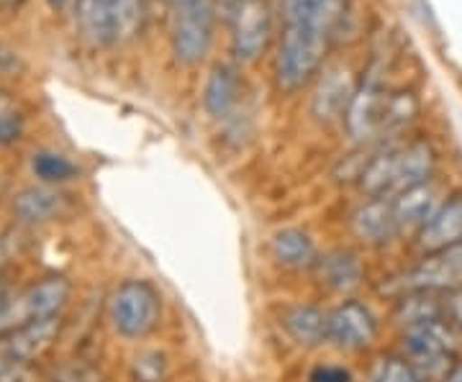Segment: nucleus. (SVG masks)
Returning a JSON list of instances; mask_svg holds the SVG:
<instances>
[{"label":"nucleus","instance_id":"obj_17","mask_svg":"<svg viewBox=\"0 0 462 382\" xmlns=\"http://www.w3.org/2000/svg\"><path fill=\"white\" fill-rule=\"evenodd\" d=\"M391 205H393L398 232L416 233L430 221L431 214L439 208V198H437L434 185L424 183L416 185L411 190H406V193H401L396 198H391Z\"/></svg>","mask_w":462,"mask_h":382},{"label":"nucleus","instance_id":"obj_28","mask_svg":"<svg viewBox=\"0 0 462 382\" xmlns=\"http://www.w3.org/2000/svg\"><path fill=\"white\" fill-rule=\"evenodd\" d=\"M439 298H442V321L462 333V287L439 293Z\"/></svg>","mask_w":462,"mask_h":382},{"label":"nucleus","instance_id":"obj_32","mask_svg":"<svg viewBox=\"0 0 462 382\" xmlns=\"http://www.w3.org/2000/svg\"><path fill=\"white\" fill-rule=\"evenodd\" d=\"M221 3H224V5H226L229 11H234V5H236V0H221Z\"/></svg>","mask_w":462,"mask_h":382},{"label":"nucleus","instance_id":"obj_6","mask_svg":"<svg viewBox=\"0 0 462 382\" xmlns=\"http://www.w3.org/2000/svg\"><path fill=\"white\" fill-rule=\"evenodd\" d=\"M172 51L180 65H196L206 57L214 36V0H175Z\"/></svg>","mask_w":462,"mask_h":382},{"label":"nucleus","instance_id":"obj_8","mask_svg":"<svg viewBox=\"0 0 462 382\" xmlns=\"http://www.w3.org/2000/svg\"><path fill=\"white\" fill-rule=\"evenodd\" d=\"M273 11L267 0H236L231 11V51L239 62H254L270 44Z\"/></svg>","mask_w":462,"mask_h":382},{"label":"nucleus","instance_id":"obj_5","mask_svg":"<svg viewBox=\"0 0 462 382\" xmlns=\"http://www.w3.org/2000/svg\"><path fill=\"white\" fill-rule=\"evenodd\" d=\"M69 293H72V285L67 277L50 275V277H42L39 283L29 285L16 298L0 300V336L16 332L32 321L60 316L65 311Z\"/></svg>","mask_w":462,"mask_h":382},{"label":"nucleus","instance_id":"obj_34","mask_svg":"<svg viewBox=\"0 0 462 382\" xmlns=\"http://www.w3.org/2000/svg\"><path fill=\"white\" fill-rule=\"evenodd\" d=\"M170 3H175V0H170Z\"/></svg>","mask_w":462,"mask_h":382},{"label":"nucleus","instance_id":"obj_26","mask_svg":"<svg viewBox=\"0 0 462 382\" xmlns=\"http://www.w3.org/2000/svg\"><path fill=\"white\" fill-rule=\"evenodd\" d=\"M134 382H162L167 377V357L162 351H142L132 365Z\"/></svg>","mask_w":462,"mask_h":382},{"label":"nucleus","instance_id":"obj_13","mask_svg":"<svg viewBox=\"0 0 462 382\" xmlns=\"http://www.w3.org/2000/svg\"><path fill=\"white\" fill-rule=\"evenodd\" d=\"M282 332L288 339L303 347V350H316L324 341H329V314L321 311L319 305H291L281 316Z\"/></svg>","mask_w":462,"mask_h":382},{"label":"nucleus","instance_id":"obj_18","mask_svg":"<svg viewBox=\"0 0 462 382\" xmlns=\"http://www.w3.org/2000/svg\"><path fill=\"white\" fill-rule=\"evenodd\" d=\"M349 72L342 67H334L324 75L314 96V116L321 121H331L337 116H345L349 108V100L355 96V85L346 77Z\"/></svg>","mask_w":462,"mask_h":382},{"label":"nucleus","instance_id":"obj_9","mask_svg":"<svg viewBox=\"0 0 462 382\" xmlns=\"http://www.w3.org/2000/svg\"><path fill=\"white\" fill-rule=\"evenodd\" d=\"M378 339V318L360 300L349 298L329 311V341L337 350H367Z\"/></svg>","mask_w":462,"mask_h":382},{"label":"nucleus","instance_id":"obj_24","mask_svg":"<svg viewBox=\"0 0 462 382\" xmlns=\"http://www.w3.org/2000/svg\"><path fill=\"white\" fill-rule=\"evenodd\" d=\"M114 8L121 39H132L142 32L144 23V0H108Z\"/></svg>","mask_w":462,"mask_h":382},{"label":"nucleus","instance_id":"obj_14","mask_svg":"<svg viewBox=\"0 0 462 382\" xmlns=\"http://www.w3.org/2000/svg\"><path fill=\"white\" fill-rule=\"evenodd\" d=\"M75 23L93 47H111L121 39L114 8L108 0H75Z\"/></svg>","mask_w":462,"mask_h":382},{"label":"nucleus","instance_id":"obj_11","mask_svg":"<svg viewBox=\"0 0 462 382\" xmlns=\"http://www.w3.org/2000/svg\"><path fill=\"white\" fill-rule=\"evenodd\" d=\"M352 233L367 247H383L396 239L398 223L393 216V205L385 198H365L352 214Z\"/></svg>","mask_w":462,"mask_h":382},{"label":"nucleus","instance_id":"obj_31","mask_svg":"<svg viewBox=\"0 0 462 382\" xmlns=\"http://www.w3.org/2000/svg\"><path fill=\"white\" fill-rule=\"evenodd\" d=\"M442 382H462V359H457L452 369L447 372V377Z\"/></svg>","mask_w":462,"mask_h":382},{"label":"nucleus","instance_id":"obj_22","mask_svg":"<svg viewBox=\"0 0 462 382\" xmlns=\"http://www.w3.org/2000/svg\"><path fill=\"white\" fill-rule=\"evenodd\" d=\"M33 175L44 183H65L69 177H75L78 167L72 165L67 157L62 154H54V151H39L33 154L32 159Z\"/></svg>","mask_w":462,"mask_h":382},{"label":"nucleus","instance_id":"obj_16","mask_svg":"<svg viewBox=\"0 0 462 382\" xmlns=\"http://www.w3.org/2000/svg\"><path fill=\"white\" fill-rule=\"evenodd\" d=\"M282 14L288 26L331 36L345 14V0H282Z\"/></svg>","mask_w":462,"mask_h":382},{"label":"nucleus","instance_id":"obj_3","mask_svg":"<svg viewBox=\"0 0 462 382\" xmlns=\"http://www.w3.org/2000/svg\"><path fill=\"white\" fill-rule=\"evenodd\" d=\"M111 323L124 339H144L162 321V296L149 280H124L114 290Z\"/></svg>","mask_w":462,"mask_h":382},{"label":"nucleus","instance_id":"obj_19","mask_svg":"<svg viewBox=\"0 0 462 382\" xmlns=\"http://www.w3.org/2000/svg\"><path fill=\"white\" fill-rule=\"evenodd\" d=\"M273 257L288 269H314L319 262L314 239L303 229H282L273 236Z\"/></svg>","mask_w":462,"mask_h":382},{"label":"nucleus","instance_id":"obj_1","mask_svg":"<svg viewBox=\"0 0 462 382\" xmlns=\"http://www.w3.org/2000/svg\"><path fill=\"white\" fill-rule=\"evenodd\" d=\"M437 151L430 141H411L378 151L357 175V185L367 198H396L416 185L431 183Z\"/></svg>","mask_w":462,"mask_h":382},{"label":"nucleus","instance_id":"obj_15","mask_svg":"<svg viewBox=\"0 0 462 382\" xmlns=\"http://www.w3.org/2000/svg\"><path fill=\"white\" fill-rule=\"evenodd\" d=\"M316 277L331 293H352L365 280V267L352 250H331L316 262Z\"/></svg>","mask_w":462,"mask_h":382},{"label":"nucleus","instance_id":"obj_29","mask_svg":"<svg viewBox=\"0 0 462 382\" xmlns=\"http://www.w3.org/2000/svg\"><path fill=\"white\" fill-rule=\"evenodd\" d=\"M309 382H352V375L339 365H321L311 372Z\"/></svg>","mask_w":462,"mask_h":382},{"label":"nucleus","instance_id":"obj_25","mask_svg":"<svg viewBox=\"0 0 462 382\" xmlns=\"http://www.w3.org/2000/svg\"><path fill=\"white\" fill-rule=\"evenodd\" d=\"M23 133V114L16 100L0 90V144H14Z\"/></svg>","mask_w":462,"mask_h":382},{"label":"nucleus","instance_id":"obj_33","mask_svg":"<svg viewBox=\"0 0 462 382\" xmlns=\"http://www.w3.org/2000/svg\"><path fill=\"white\" fill-rule=\"evenodd\" d=\"M50 5H54V8H62V5H65V0H50Z\"/></svg>","mask_w":462,"mask_h":382},{"label":"nucleus","instance_id":"obj_23","mask_svg":"<svg viewBox=\"0 0 462 382\" xmlns=\"http://www.w3.org/2000/svg\"><path fill=\"white\" fill-rule=\"evenodd\" d=\"M370 382H427L416 367L406 359V357H398V354H388V357H380L373 372H370Z\"/></svg>","mask_w":462,"mask_h":382},{"label":"nucleus","instance_id":"obj_27","mask_svg":"<svg viewBox=\"0 0 462 382\" xmlns=\"http://www.w3.org/2000/svg\"><path fill=\"white\" fill-rule=\"evenodd\" d=\"M0 382H33V365L0 350Z\"/></svg>","mask_w":462,"mask_h":382},{"label":"nucleus","instance_id":"obj_21","mask_svg":"<svg viewBox=\"0 0 462 382\" xmlns=\"http://www.w3.org/2000/svg\"><path fill=\"white\" fill-rule=\"evenodd\" d=\"M60 208H62V198L47 187H26L14 200V211L18 214V218L29 221V223L50 221L60 214Z\"/></svg>","mask_w":462,"mask_h":382},{"label":"nucleus","instance_id":"obj_7","mask_svg":"<svg viewBox=\"0 0 462 382\" xmlns=\"http://www.w3.org/2000/svg\"><path fill=\"white\" fill-rule=\"evenodd\" d=\"M391 93L385 90L383 80L375 72H367L360 87L349 100L345 121L346 132L357 141H370L375 136H385V121H388V105H391Z\"/></svg>","mask_w":462,"mask_h":382},{"label":"nucleus","instance_id":"obj_20","mask_svg":"<svg viewBox=\"0 0 462 382\" xmlns=\"http://www.w3.org/2000/svg\"><path fill=\"white\" fill-rule=\"evenodd\" d=\"M236 90H239V80L236 72L229 65H216L206 80V90H203V105L214 118H226L231 108L236 105Z\"/></svg>","mask_w":462,"mask_h":382},{"label":"nucleus","instance_id":"obj_4","mask_svg":"<svg viewBox=\"0 0 462 382\" xmlns=\"http://www.w3.org/2000/svg\"><path fill=\"white\" fill-rule=\"evenodd\" d=\"M455 287H462V244L424 254L421 262L403 269L401 275H393L380 287V293L401 298L409 293H447Z\"/></svg>","mask_w":462,"mask_h":382},{"label":"nucleus","instance_id":"obj_30","mask_svg":"<svg viewBox=\"0 0 462 382\" xmlns=\"http://www.w3.org/2000/svg\"><path fill=\"white\" fill-rule=\"evenodd\" d=\"M54 382H100V375L88 367H69Z\"/></svg>","mask_w":462,"mask_h":382},{"label":"nucleus","instance_id":"obj_2","mask_svg":"<svg viewBox=\"0 0 462 382\" xmlns=\"http://www.w3.org/2000/svg\"><path fill=\"white\" fill-rule=\"evenodd\" d=\"M327 33L309 32L300 26H288L281 33L278 57H275V80L285 93H293L309 83L324 65V57L329 50Z\"/></svg>","mask_w":462,"mask_h":382},{"label":"nucleus","instance_id":"obj_12","mask_svg":"<svg viewBox=\"0 0 462 382\" xmlns=\"http://www.w3.org/2000/svg\"><path fill=\"white\" fill-rule=\"evenodd\" d=\"M60 326H62V318L60 316L32 321V323L16 329V332L0 336V350L21 359V362L33 365L54 344V339L60 336Z\"/></svg>","mask_w":462,"mask_h":382},{"label":"nucleus","instance_id":"obj_10","mask_svg":"<svg viewBox=\"0 0 462 382\" xmlns=\"http://www.w3.org/2000/svg\"><path fill=\"white\" fill-rule=\"evenodd\" d=\"M455 244H462V193L439 203L430 221L416 232V247L424 254L449 250Z\"/></svg>","mask_w":462,"mask_h":382}]
</instances>
